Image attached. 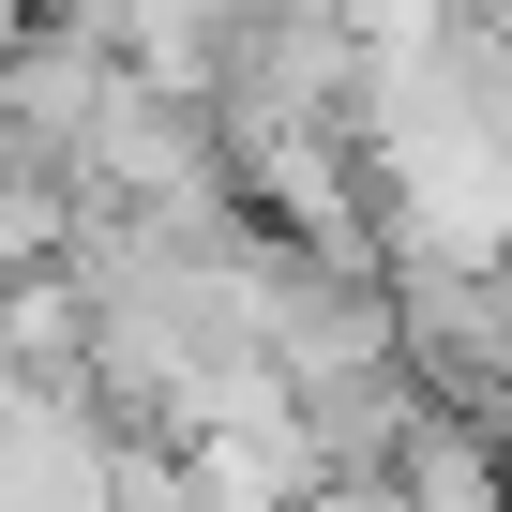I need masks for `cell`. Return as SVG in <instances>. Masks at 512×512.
Segmentation results:
<instances>
[{
	"label": "cell",
	"instance_id": "cell-2",
	"mask_svg": "<svg viewBox=\"0 0 512 512\" xmlns=\"http://www.w3.org/2000/svg\"><path fill=\"white\" fill-rule=\"evenodd\" d=\"M31 31H46V0H0V76L31 61Z\"/></svg>",
	"mask_w": 512,
	"mask_h": 512
},
{
	"label": "cell",
	"instance_id": "cell-1",
	"mask_svg": "<svg viewBox=\"0 0 512 512\" xmlns=\"http://www.w3.org/2000/svg\"><path fill=\"white\" fill-rule=\"evenodd\" d=\"M121 512H211V497H196V467L166 437H121Z\"/></svg>",
	"mask_w": 512,
	"mask_h": 512
}]
</instances>
